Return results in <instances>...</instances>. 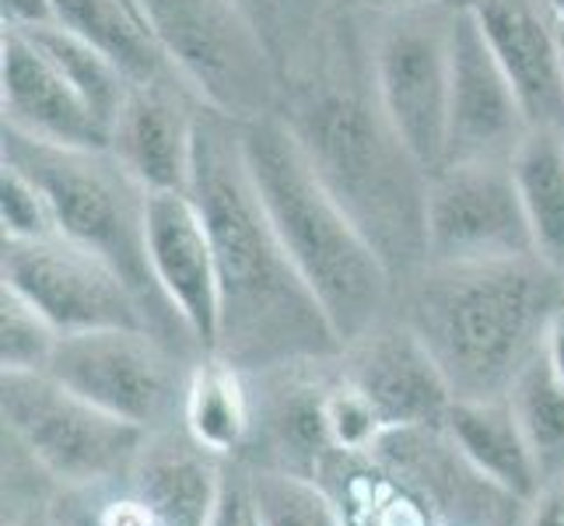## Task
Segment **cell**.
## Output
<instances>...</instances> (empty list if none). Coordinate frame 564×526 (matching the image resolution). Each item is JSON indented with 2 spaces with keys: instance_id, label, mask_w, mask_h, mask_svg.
Here are the masks:
<instances>
[{
  "instance_id": "cell-1",
  "label": "cell",
  "mask_w": 564,
  "mask_h": 526,
  "mask_svg": "<svg viewBox=\"0 0 564 526\" xmlns=\"http://www.w3.org/2000/svg\"><path fill=\"white\" fill-rule=\"evenodd\" d=\"M278 112L326 190L379 249L400 291L427 264L424 204L432 175L389 127L372 88L368 39L365 46L355 43L340 8L308 61L284 82Z\"/></svg>"
},
{
  "instance_id": "cell-2",
  "label": "cell",
  "mask_w": 564,
  "mask_h": 526,
  "mask_svg": "<svg viewBox=\"0 0 564 526\" xmlns=\"http://www.w3.org/2000/svg\"><path fill=\"white\" fill-rule=\"evenodd\" d=\"M193 201L200 204L218 260V344L214 355L246 376L340 358V337L291 264L260 201L239 141V124L200 109Z\"/></svg>"
},
{
  "instance_id": "cell-3",
  "label": "cell",
  "mask_w": 564,
  "mask_h": 526,
  "mask_svg": "<svg viewBox=\"0 0 564 526\" xmlns=\"http://www.w3.org/2000/svg\"><path fill=\"white\" fill-rule=\"evenodd\" d=\"M564 309V275L540 257L424 264L397 291L453 400H505L543 355Z\"/></svg>"
},
{
  "instance_id": "cell-4",
  "label": "cell",
  "mask_w": 564,
  "mask_h": 526,
  "mask_svg": "<svg viewBox=\"0 0 564 526\" xmlns=\"http://www.w3.org/2000/svg\"><path fill=\"white\" fill-rule=\"evenodd\" d=\"M239 141L252 186L340 344L397 313L393 270L326 190L284 116L270 112L239 124Z\"/></svg>"
},
{
  "instance_id": "cell-5",
  "label": "cell",
  "mask_w": 564,
  "mask_h": 526,
  "mask_svg": "<svg viewBox=\"0 0 564 526\" xmlns=\"http://www.w3.org/2000/svg\"><path fill=\"white\" fill-rule=\"evenodd\" d=\"M0 162H11L46 190L56 214V236L102 257L133 288L148 309L154 334L200 358L183 320L172 313L148 260V201L151 193L116 162L109 148L39 144L18 130L0 133Z\"/></svg>"
},
{
  "instance_id": "cell-6",
  "label": "cell",
  "mask_w": 564,
  "mask_h": 526,
  "mask_svg": "<svg viewBox=\"0 0 564 526\" xmlns=\"http://www.w3.org/2000/svg\"><path fill=\"white\" fill-rule=\"evenodd\" d=\"M133 8L207 109L236 124L281 109V67L239 0H133Z\"/></svg>"
},
{
  "instance_id": "cell-7",
  "label": "cell",
  "mask_w": 564,
  "mask_h": 526,
  "mask_svg": "<svg viewBox=\"0 0 564 526\" xmlns=\"http://www.w3.org/2000/svg\"><path fill=\"white\" fill-rule=\"evenodd\" d=\"M4 450L25 460L50 492L116 477L151 432L95 407L50 373H0Z\"/></svg>"
},
{
  "instance_id": "cell-8",
  "label": "cell",
  "mask_w": 564,
  "mask_h": 526,
  "mask_svg": "<svg viewBox=\"0 0 564 526\" xmlns=\"http://www.w3.org/2000/svg\"><path fill=\"white\" fill-rule=\"evenodd\" d=\"M228 463L200 450L183 425L151 432L127 471L74 492H53L56 526H207Z\"/></svg>"
},
{
  "instance_id": "cell-9",
  "label": "cell",
  "mask_w": 564,
  "mask_h": 526,
  "mask_svg": "<svg viewBox=\"0 0 564 526\" xmlns=\"http://www.w3.org/2000/svg\"><path fill=\"white\" fill-rule=\"evenodd\" d=\"M368 64L389 127L432 175L445 165L453 85V4H417L372 14Z\"/></svg>"
},
{
  "instance_id": "cell-10",
  "label": "cell",
  "mask_w": 564,
  "mask_h": 526,
  "mask_svg": "<svg viewBox=\"0 0 564 526\" xmlns=\"http://www.w3.org/2000/svg\"><path fill=\"white\" fill-rule=\"evenodd\" d=\"M193 355L151 330H91L61 337L50 376L144 432L183 425Z\"/></svg>"
},
{
  "instance_id": "cell-11",
  "label": "cell",
  "mask_w": 564,
  "mask_h": 526,
  "mask_svg": "<svg viewBox=\"0 0 564 526\" xmlns=\"http://www.w3.org/2000/svg\"><path fill=\"white\" fill-rule=\"evenodd\" d=\"M0 278L29 299L64 337L91 330H151V316L133 288L102 257L64 236L14 243L4 239Z\"/></svg>"
},
{
  "instance_id": "cell-12",
  "label": "cell",
  "mask_w": 564,
  "mask_h": 526,
  "mask_svg": "<svg viewBox=\"0 0 564 526\" xmlns=\"http://www.w3.org/2000/svg\"><path fill=\"white\" fill-rule=\"evenodd\" d=\"M427 264L536 257L509 162H449L427 180Z\"/></svg>"
},
{
  "instance_id": "cell-13",
  "label": "cell",
  "mask_w": 564,
  "mask_h": 526,
  "mask_svg": "<svg viewBox=\"0 0 564 526\" xmlns=\"http://www.w3.org/2000/svg\"><path fill=\"white\" fill-rule=\"evenodd\" d=\"M533 130L527 109L484 39L477 14L456 8L453 22V85H449V162H512Z\"/></svg>"
},
{
  "instance_id": "cell-14",
  "label": "cell",
  "mask_w": 564,
  "mask_h": 526,
  "mask_svg": "<svg viewBox=\"0 0 564 526\" xmlns=\"http://www.w3.org/2000/svg\"><path fill=\"white\" fill-rule=\"evenodd\" d=\"M148 260L165 302L172 305L200 355L218 344V260L210 228L193 193H151L148 201Z\"/></svg>"
},
{
  "instance_id": "cell-15",
  "label": "cell",
  "mask_w": 564,
  "mask_h": 526,
  "mask_svg": "<svg viewBox=\"0 0 564 526\" xmlns=\"http://www.w3.org/2000/svg\"><path fill=\"white\" fill-rule=\"evenodd\" d=\"M337 373L372 400L386 428L442 425L453 404L435 358L400 313H389L361 337L344 344Z\"/></svg>"
},
{
  "instance_id": "cell-16",
  "label": "cell",
  "mask_w": 564,
  "mask_h": 526,
  "mask_svg": "<svg viewBox=\"0 0 564 526\" xmlns=\"http://www.w3.org/2000/svg\"><path fill=\"white\" fill-rule=\"evenodd\" d=\"M204 103L183 85H133L109 151L148 193H189Z\"/></svg>"
},
{
  "instance_id": "cell-17",
  "label": "cell",
  "mask_w": 564,
  "mask_h": 526,
  "mask_svg": "<svg viewBox=\"0 0 564 526\" xmlns=\"http://www.w3.org/2000/svg\"><path fill=\"white\" fill-rule=\"evenodd\" d=\"M0 106L8 130L39 144L109 148V130L29 32L4 29L0 35Z\"/></svg>"
},
{
  "instance_id": "cell-18",
  "label": "cell",
  "mask_w": 564,
  "mask_h": 526,
  "mask_svg": "<svg viewBox=\"0 0 564 526\" xmlns=\"http://www.w3.org/2000/svg\"><path fill=\"white\" fill-rule=\"evenodd\" d=\"M466 8L477 14L530 124L564 130V43L547 0H474Z\"/></svg>"
},
{
  "instance_id": "cell-19",
  "label": "cell",
  "mask_w": 564,
  "mask_h": 526,
  "mask_svg": "<svg viewBox=\"0 0 564 526\" xmlns=\"http://www.w3.org/2000/svg\"><path fill=\"white\" fill-rule=\"evenodd\" d=\"M445 432L477 471L501 492L530 502L543 489L540 463L512 415L509 400H453L442 418Z\"/></svg>"
},
{
  "instance_id": "cell-20",
  "label": "cell",
  "mask_w": 564,
  "mask_h": 526,
  "mask_svg": "<svg viewBox=\"0 0 564 526\" xmlns=\"http://www.w3.org/2000/svg\"><path fill=\"white\" fill-rule=\"evenodd\" d=\"M183 428L200 450L236 463L252 436V379L218 355H200L189 368Z\"/></svg>"
},
{
  "instance_id": "cell-21",
  "label": "cell",
  "mask_w": 564,
  "mask_h": 526,
  "mask_svg": "<svg viewBox=\"0 0 564 526\" xmlns=\"http://www.w3.org/2000/svg\"><path fill=\"white\" fill-rule=\"evenodd\" d=\"M53 25L106 53L138 85H183L165 61L162 46L148 32L144 18L133 8V0H53Z\"/></svg>"
},
{
  "instance_id": "cell-22",
  "label": "cell",
  "mask_w": 564,
  "mask_h": 526,
  "mask_svg": "<svg viewBox=\"0 0 564 526\" xmlns=\"http://www.w3.org/2000/svg\"><path fill=\"white\" fill-rule=\"evenodd\" d=\"M509 165L536 257L564 275V130L533 127Z\"/></svg>"
},
{
  "instance_id": "cell-23",
  "label": "cell",
  "mask_w": 564,
  "mask_h": 526,
  "mask_svg": "<svg viewBox=\"0 0 564 526\" xmlns=\"http://www.w3.org/2000/svg\"><path fill=\"white\" fill-rule=\"evenodd\" d=\"M246 509L257 526H347L340 505L316 477L281 466H239Z\"/></svg>"
},
{
  "instance_id": "cell-24",
  "label": "cell",
  "mask_w": 564,
  "mask_h": 526,
  "mask_svg": "<svg viewBox=\"0 0 564 526\" xmlns=\"http://www.w3.org/2000/svg\"><path fill=\"white\" fill-rule=\"evenodd\" d=\"M29 35L39 43V50L61 67V74L85 99V106L91 109L95 120H99L106 130H112L116 116H120L123 103L130 99V92L138 82H133L120 64H112L106 53H99L91 43H85V39H77L74 32H67L61 25L35 29Z\"/></svg>"
},
{
  "instance_id": "cell-25",
  "label": "cell",
  "mask_w": 564,
  "mask_h": 526,
  "mask_svg": "<svg viewBox=\"0 0 564 526\" xmlns=\"http://www.w3.org/2000/svg\"><path fill=\"white\" fill-rule=\"evenodd\" d=\"M509 407L540 463L543 484L564 477V379L554 373L547 347L509 389Z\"/></svg>"
},
{
  "instance_id": "cell-26",
  "label": "cell",
  "mask_w": 564,
  "mask_h": 526,
  "mask_svg": "<svg viewBox=\"0 0 564 526\" xmlns=\"http://www.w3.org/2000/svg\"><path fill=\"white\" fill-rule=\"evenodd\" d=\"M239 4L267 39L284 82L308 61L329 18L337 14L334 0H239Z\"/></svg>"
},
{
  "instance_id": "cell-27",
  "label": "cell",
  "mask_w": 564,
  "mask_h": 526,
  "mask_svg": "<svg viewBox=\"0 0 564 526\" xmlns=\"http://www.w3.org/2000/svg\"><path fill=\"white\" fill-rule=\"evenodd\" d=\"M61 337V330L29 299L0 285V368L4 373H50Z\"/></svg>"
},
{
  "instance_id": "cell-28",
  "label": "cell",
  "mask_w": 564,
  "mask_h": 526,
  "mask_svg": "<svg viewBox=\"0 0 564 526\" xmlns=\"http://www.w3.org/2000/svg\"><path fill=\"white\" fill-rule=\"evenodd\" d=\"M0 228L4 239L14 243L56 236V214L46 190L11 162H0Z\"/></svg>"
},
{
  "instance_id": "cell-29",
  "label": "cell",
  "mask_w": 564,
  "mask_h": 526,
  "mask_svg": "<svg viewBox=\"0 0 564 526\" xmlns=\"http://www.w3.org/2000/svg\"><path fill=\"white\" fill-rule=\"evenodd\" d=\"M4 505H8V516H4V526H56L53 523V513H50V489L43 484H29L22 489V481L4 474Z\"/></svg>"
},
{
  "instance_id": "cell-30",
  "label": "cell",
  "mask_w": 564,
  "mask_h": 526,
  "mask_svg": "<svg viewBox=\"0 0 564 526\" xmlns=\"http://www.w3.org/2000/svg\"><path fill=\"white\" fill-rule=\"evenodd\" d=\"M522 526H564V477L547 481L527 502V513H522Z\"/></svg>"
},
{
  "instance_id": "cell-31",
  "label": "cell",
  "mask_w": 564,
  "mask_h": 526,
  "mask_svg": "<svg viewBox=\"0 0 564 526\" xmlns=\"http://www.w3.org/2000/svg\"><path fill=\"white\" fill-rule=\"evenodd\" d=\"M0 18H4V29L18 32H35L56 22L53 0H0Z\"/></svg>"
},
{
  "instance_id": "cell-32",
  "label": "cell",
  "mask_w": 564,
  "mask_h": 526,
  "mask_svg": "<svg viewBox=\"0 0 564 526\" xmlns=\"http://www.w3.org/2000/svg\"><path fill=\"white\" fill-rule=\"evenodd\" d=\"M207 526H246V495H242V481H239L236 463H228L221 495H218V505H214V516Z\"/></svg>"
},
{
  "instance_id": "cell-33",
  "label": "cell",
  "mask_w": 564,
  "mask_h": 526,
  "mask_svg": "<svg viewBox=\"0 0 564 526\" xmlns=\"http://www.w3.org/2000/svg\"><path fill=\"white\" fill-rule=\"evenodd\" d=\"M355 4H361L365 11H372V14L400 11V8H417V4H453V8H459L456 0H355Z\"/></svg>"
},
{
  "instance_id": "cell-34",
  "label": "cell",
  "mask_w": 564,
  "mask_h": 526,
  "mask_svg": "<svg viewBox=\"0 0 564 526\" xmlns=\"http://www.w3.org/2000/svg\"><path fill=\"white\" fill-rule=\"evenodd\" d=\"M547 358L554 365V373L564 379V309H561V316L554 320L551 326V337H547Z\"/></svg>"
},
{
  "instance_id": "cell-35",
  "label": "cell",
  "mask_w": 564,
  "mask_h": 526,
  "mask_svg": "<svg viewBox=\"0 0 564 526\" xmlns=\"http://www.w3.org/2000/svg\"><path fill=\"white\" fill-rule=\"evenodd\" d=\"M547 8L554 11V18H557V25H564V0H547Z\"/></svg>"
},
{
  "instance_id": "cell-36",
  "label": "cell",
  "mask_w": 564,
  "mask_h": 526,
  "mask_svg": "<svg viewBox=\"0 0 564 526\" xmlns=\"http://www.w3.org/2000/svg\"><path fill=\"white\" fill-rule=\"evenodd\" d=\"M246 526H257V519H252V516H249V509H246Z\"/></svg>"
},
{
  "instance_id": "cell-37",
  "label": "cell",
  "mask_w": 564,
  "mask_h": 526,
  "mask_svg": "<svg viewBox=\"0 0 564 526\" xmlns=\"http://www.w3.org/2000/svg\"><path fill=\"white\" fill-rule=\"evenodd\" d=\"M561 43H564V25H561Z\"/></svg>"
}]
</instances>
